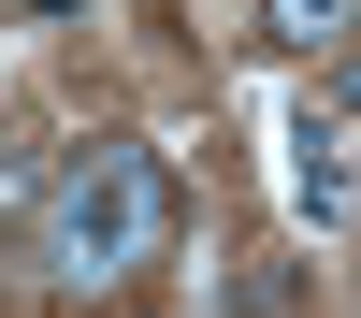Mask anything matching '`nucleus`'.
Listing matches in <instances>:
<instances>
[{"label":"nucleus","instance_id":"nucleus-3","mask_svg":"<svg viewBox=\"0 0 361 318\" xmlns=\"http://www.w3.org/2000/svg\"><path fill=\"white\" fill-rule=\"evenodd\" d=\"M347 29H361V0H260V44L275 58H347Z\"/></svg>","mask_w":361,"mask_h":318},{"label":"nucleus","instance_id":"nucleus-1","mask_svg":"<svg viewBox=\"0 0 361 318\" xmlns=\"http://www.w3.org/2000/svg\"><path fill=\"white\" fill-rule=\"evenodd\" d=\"M159 246H173V173H159V145H130V130L73 145L58 188H44V217H29V260H44V289H73V304H116Z\"/></svg>","mask_w":361,"mask_h":318},{"label":"nucleus","instance_id":"nucleus-2","mask_svg":"<svg viewBox=\"0 0 361 318\" xmlns=\"http://www.w3.org/2000/svg\"><path fill=\"white\" fill-rule=\"evenodd\" d=\"M347 159H361V116H347V87H318V102H304V130H289V217H304L318 246L347 231V188H361Z\"/></svg>","mask_w":361,"mask_h":318}]
</instances>
